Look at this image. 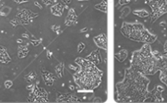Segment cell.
<instances>
[{
    "label": "cell",
    "instance_id": "obj_9",
    "mask_svg": "<svg viewBox=\"0 0 167 103\" xmlns=\"http://www.w3.org/2000/svg\"><path fill=\"white\" fill-rule=\"evenodd\" d=\"M77 15L74 12L73 9H70L69 11V14L66 17V20H65V24L68 25V26H70L72 24H75L77 22Z\"/></svg>",
    "mask_w": 167,
    "mask_h": 103
},
{
    "label": "cell",
    "instance_id": "obj_28",
    "mask_svg": "<svg viewBox=\"0 0 167 103\" xmlns=\"http://www.w3.org/2000/svg\"><path fill=\"white\" fill-rule=\"evenodd\" d=\"M47 57H48V59H51V52L47 51Z\"/></svg>",
    "mask_w": 167,
    "mask_h": 103
},
{
    "label": "cell",
    "instance_id": "obj_27",
    "mask_svg": "<svg viewBox=\"0 0 167 103\" xmlns=\"http://www.w3.org/2000/svg\"><path fill=\"white\" fill-rule=\"evenodd\" d=\"M34 4H35V5H36V6H38V7H39V8H41V9H42V7H41V5L39 3H37V2H35V3H34Z\"/></svg>",
    "mask_w": 167,
    "mask_h": 103
},
{
    "label": "cell",
    "instance_id": "obj_11",
    "mask_svg": "<svg viewBox=\"0 0 167 103\" xmlns=\"http://www.w3.org/2000/svg\"><path fill=\"white\" fill-rule=\"evenodd\" d=\"M63 11H64V7L62 6V4L57 3L54 5L52 8H51V12L54 16H61L63 14Z\"/></svg>",
    "mask_w": 167,
    "mask_h": 103
},
{
    "label": "cell",
    "instance_id": "obj_15",
    "mask_svg": "<svg viewBox=\"0 0 167 103\" xmlns=\"http://www.w3.org/2000/svg\"><path fill=\"white\" fill-rule=\"evenodd\" d=\"M133 13L135 16H138L139 17H142V18H145V17L149 16V13L147 12L146 10H135Z\"/></svg>",
    "mask_w": 167,
    "mask_h": 103
},
{
    "label": "cell",
    "instance_id": "obj_1",
    "mask_svg": "<svg viewBox=\"0 0 167 103\" xmlns=\"http://www.w3.org/2000/svg\"><path fill=\"white\" fill-rule=\"evenodd\" d=\"M148 83L141 72L130 67L126 70L124 80L117 84L118 96L130 102H145L146 98L153 97L147 91Z\"/></svg>",
    "mask_w": 167,
    "mask_h": 103
},
{
    "label": "cell",
    "instance_id": "obj_21",
    "mask_svg": "<svg viewBox=\"0 0 167 103\" xmlns=\"http://www.w3.org/2000/svg\"><path fill=\"white\" fill-rule=\"evenodd\" d=\"M130 2V0H119V3L121 4V5H124V4L128 3Z\"/></svg>",
    "mask_w": 167,
    "mask_h": 103
},
{
    "label": "cell",
    "instance_id": "obj_26",
    "mask_svg": "<svg viewBox=\"0 0 167 103\" xmlns=\"http://www.w3.org/2000/svg\"><path fill=\"white\" fill-rule=\"evenodd\" d=\"M16 3H23V2H25L27 0H15Z\"/></svg>",
    "mask_w": 167,
    "mask_h": 103
},
{
    "label": "cell",
    "instance_id": "obj_13",
    "mask_svg": "<svg viewBox=\"0 0 167 103\" xmlns=\"http://www.w3.org/2000/svg\"><path fill=\"white\" fill-rule=\"evenodd\" d=\"M127 56H128V53H127V50H120L118 53H117V54L115 55L116 59H117L119 62H123V61H125V59L127 58Z\"/></svg>",
    "mask_w": 167,
    "mask_h": 103
},
{
    "label": "cell",
    "instance_id": "obj_3",
    "mask_svg": "<svg viewBox=\"0 0 167 103\" xmlns=\"http://www.w3.org/2000/svg\"><path fill=\"white\" fill-rule=\"evenodd\" d=\"M131 68L145 75H153L158 71L157 58L146 43L140 50L134 52L131 59Z\"/></svg>",
    "mask_w": 167,
    "mask_h": 103
},
{
    "label": "cell",
    "instance_id": "obj_12",
    "mask_svg": "<svg viewBox=\"0 0 167 103\" xmlns=\"http://www.w3.org/2000/svg\"><path fill=\"white\" fill-rule=\"evenodd\" d=\"M131 28H132V24L129 23H124L122 24V27L121 28V32L123 35L126 37L127 38L130 37V32H131Z\"/></svg>",
    "mask_w": 167,
    "mask_h": 103
},
{
    "label": "cell",
    "instance_id": "obj_24",
    "mask_svg": "<svg viewBox=\"0 0 167 103\" xmlns=\"http://www.w3.org/2000/svg\"><path fill=\"white\" fill-rule=\"evenodd\" d=\"M31 42H32L33 44V46H38V44H39V41H31Z\"/></svg>",
    "mask_w": 167,
    "mask_h": 103
},
{
    "label": "cell",
    "instance_id": "obj_14",
    "mask_svg": "<svg viewBox=\"0 0 167 103\" xmlns=\"http://www.w3.org/2000/svg\"><path fill=\"white\" fill-rule=\"evenodd\" d=\"M95 8L98 9V10H100V11H101L103 12H107V8H108V3H107V0H103L101 3L100 4H98L96 5Z\"/></svg>",
    "mask_w": 167,
    "mask_h": 103
},
{
    "label": "cell",
    "instance_id": "obj_29",
    "mask_svg": "<svg viewBox=\"0 0 167 103\" xmlns=\"http://www.w3.org/2000/svg\"><path fill=\"white\" fill-rule=\"evenodd\" d=\"M86 30H87V28H83V29H81V32H85V31H86Z\"/></svg>",
    "mask_w": 167,
    "mask_h": 103
},
{
    "label": "cell",
    "instance_id": "obj_18",
    "mask_svg": "<svg viewBox=\"0 0 167 103\" xmlns=\"http://www.w3.org/2000/svg\"><path fill=\"white\" fill-rule=\"evenodd\" d=\"M28 53L29 50L27 48H22L20 50V52H19V57H20V58H24V57H25V56L28 55Z\"/></svg>",
    "mask_w": 167,
    "mask_h": 103
},
{
    "label": "cell",
    "instance_id": "obj_6",
    "mask_svg": "<svg viewBox=\"0 0 167 103\" xmlns=\"http://www.w3.org/2000/svg\"><path fill=\"white\" fill-rule=\"evenodd\" d=\"M156 57L157 58L158 71H161L160 79L167 86V57H163L161 55L156 56Z\"/></svg>",
    "mask_w": 167,
    "mask_h": 103
},
{
    "label": "cell",
    "instance_id": "obj_25",
    "mask_svg": "<svg viewBox=\"0 0 167 103\" xmlns=\"http://www.w3.org/2000/svg\"><path fill=\"white\" fill-rule=\"evenodd\" d=\"M64 3H65V4H68V3H69L70 2H71V0H62Z\"/></svg>",
    "mask_w": 167,
    "mask_h": 103
},
{
    "label": "cell",
    "instance_id": "obj_16",
    "mask_svg": "<svg viewBox=\"0 0 167 103\" xmlns=\"http://www.w3.org/2000/svg\"><path fill=\"white\" fill-rule=\"evenodd\" d=\"M56 75L59 78L63 77V75H64V65H63V64H61L60 65L56 67Z\"/></svg>",
    "mask_w": 167,
    "mask_h": 103
},
{
    "label": "cell",
    "instance_id": "obj_17",
    "mask_svg": "<svg viewBox=\"0 0 167 103\" xmlns=\"http://www.w3.org/2000/svg\"><path fill=\"white\" fill-rule=\"evenodd\" d=\"M25 79H26V81H27V82H29V83H32V82H33V81L37 79V74L34 72V71L30 72L29 75H27L25 76Z\"/></svg>",
    "mask_w": 167,
    "mask_h": 103
},
{
    "label": "cell",
    "instance_id": "obj_4",
    "mask_svg": "<svg viewBox=\"0 0 167 103\" xmlns=\"http://www.w3.org/2000/svg\"><path fill=\"white\" fill-rule=\"evenodd\" d=\"M146 3L152 8V22H154L161 16L167 12V3L166 0H146Z\"/></svg>",
    "mask_w": 167,
    "mask_h": 103
},
{
    "label": "cell",
    "instance_id": "obj_19",
    "mask_svg": "<svg viewBox=\"0 0 167 103\" xmlns=\"http://www.w3.org/2000/svg\"><path fill=\"white\" fill-rule=\"evenodd\" d=\"M84 48H85V45L82 43V42H80L79 45H78V46H77V51H78V53H81L84 50Z\"/></svg>",
    "mask_w": 167,
    "mask_h": 103
},
{
    "label": "cell",
    "instance_id": "obj_8",
    "mask_svg": "<svg viewBox=\"0 0 167 103\" xmlns=\"http://www.w3.org/2000/svg\"><path fill=\"white\" fill-rule=\"evenodd\" d=\"M42 79L44 80L45 84L47 85V86H51L54 83V80H55V77L54 75L49 72V71L43 70L42 72Z\"/></svg>",
    "mask_w": 167,
    "mask_h": 103
},
{
    "label": "cell",
    "instance_id": "obj_20",
    "mask_svg": "<svg viewBox=\"0 0 167 103\" xmlns=\"http://www.w3.org/2000/svg\"><path fill=\"white\" fill-rule=\"evenodd\" d=\"M12 86V82L11 80H7L6 82H5V87L7 88H11Z\"/></svg>",
    "mask_w": 167,
    "mask_h": 103
},
{
    "label": "cell",
    "instance_id": "obj_23",
    "mask_svg": "<svg viewBox=\"0 0 167 103\" xmlns=\"http://www.w3.org/2000/svg\"><path fill=\"white\" fill-rule=\"evenodd\" d=\"M164 51H165V55H166V57H167V41L166 44H165V46H164Z\"/></svg>",
    "mask_w": 167,
    "mask_h": 103
},
{
    "label": "cell",
    "instance_id": "obj_2",
    "mask_svg": "<svg viewBox=\"0 0 167 103\" xmlns=\"http://www.w3.org/2000/svg\"><path fill=\"white\" fill-rule=\"evenodd\" d=\"M75 63L79 65L80 70L74 74L75 83L82 90L89 91L99 86L101 82L102 71L98 69L95 64L90 60L83 59L78 58L75 60Z\"/></svg>",
    "mask_w": 167,
    "mask_h": 103
},
{
    "label": "cell",
    "instance_id": "obj_10",
    "mask_svg": "<svg viewBox=\"0 0 167 103\" xmlns=\"http://www.w3.org/2000/svg\"><path fill=\"white\" fill-rule=\"evenodd\" d=\"M87 59L90 60V62H92L95 64H99L101 63V56L99 50H95L93 51L88 57H87Z\"/></svg>",
    "mask_w": 167,
    "mask_h": 103
},
{
    "label": "cell",
    "instance_id": "obj_30",
    "mask_svg": "<svg viewBox=\"0 0 167 103\" xmlns=\"http://www.w3.org/2000/svg\"><path fill=\"white\" fill-rule=\"evenodd\" d=\"M78 1H83V0H78Z\"/></svg>",
    "mask_w": 167,
    "mask_h": 103
},
{
    "label": "cell",
    "instance_id": "obj_5",
    "mask_svg": "<svg viewBox=\"0 0 167 103\" xmlns=\"http://www.w3.org/2000/svg\"><path fill=\"white\" fill-rule=\"evenodd\" d=\"M148 32L141 24H132V28L130 35V39L137 41H143L147 32Z\"/></svg>",
    "mask_w": 167,
    "mask_h": 103
},
{
    "label": "cell",
    "instance_id": "obj_22",
    "mask_svg": "<svg viewBox=\"0 0 167 103\" xmlns=\"http://www.w3.org/2000/svg\"><path fill=\"white\" fill-rule=\"evenodd\" d=\"M42 2L45 5H51V1H50V0H42Z\"/></svg>",
    "mask_w": 167,
    "mask_h": 103
},
{
    "label": "cell",
    "instance_id": "obj_7",
    "mask_svg": "<svg viewBox=\"0 0 167 103\" xmlns=\"http://www.w3.org/2000/svg\"><path fill=\"white\" fill-rule=\"evenodd\" d=\"M94 41L98 47L107 50L108 49V41H107V37L104 34H100L97 37H95L94 38Z\"/></svg>",
    "mask_w": 167,
    "mask_h": 103
}]
</instances>
